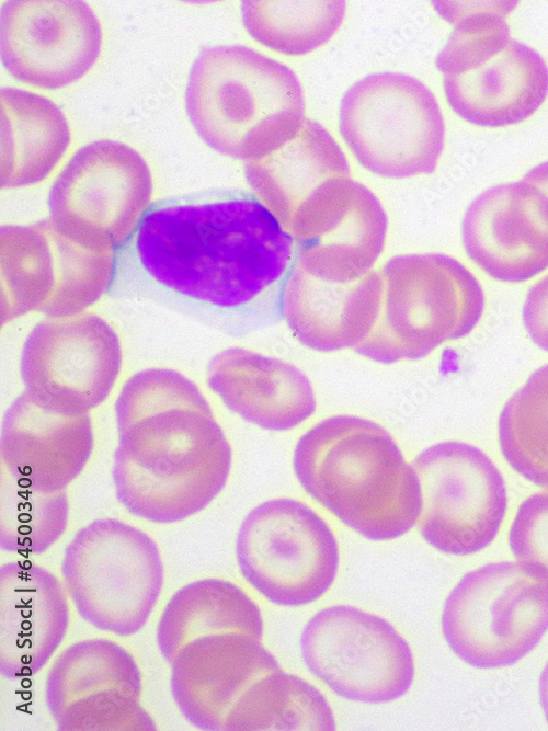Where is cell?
I'll list each match as a JSON object with an SVG mask.
<instances>
[{"label": "cell", "mask_w": 548, "mask_h": 731, "mask_svg": "<svg viewBox=\"0 0 548 731\" xmlns=\"http://www.w3.org/2000/svg\"><path fill=\"white\" fill-rule=\"evenodd\" d=\"M134 256L171 304L232 330L284 318L299 261L293 235L243 191L150 205L134 233Z\"/></svg>", "instance_id": "cell-1"}, {"label": "cell", "mask_w": 548, "mask_h": 731, "mask_svg": "<svg viewBox=\"0 0 548 731\" xmlns=\"http://www.w3.org/2000/svg\"><path fill=\"white\" fill-rule=\"evenodd\" d=\"M113 482L123 506L153 523L204 510L224 489L231 446L198 387L168 368L133 375L115 404Z\"/></svg>", "instance_id": "cell-2"}, {"label": "cell", "mask_w": 548, "mask_h": 731, "mask_svg": "<svg viewBox=\"0 0 548 731\" xmlns=\"http://www.w3.org/2000/svg\"><path fill=\"white\" fill-rule=\"evenodd\" d=\"M293 468L315 501L369 540L399 538L420 518L416 470L370 419L339 414L317 422L297 441Z\"/></svg>", "instance_id": "cell-3"}, {"label": "cell", "mask_w": 548, "mask_h": 731, "mask_svg": "<svg viewBox=\"0 0 548 731\" xmlns=\"http://www.w3.org/2000/svg\"><path fill=\"white\" fill-rule=\"evenodd\" d=\"M184 104L206 145L246 162L282 146L305 121L294 71L243 45L202 49L189 72Z\"/></svg>", "instance_id": "cell-4"}, {"label": "cell", "mask_w": 548, "mask_h": 731, "mask_svg": "<svg viewBox=\"0 0 548 731\" xmlns=\"http://www.w3.org/2000/svg\"><path fill=\"white\" fill-rule=\"evenodd\" d=\"M447 2L442 18L454 30L435 65L449 107L481 127H505L534 115L548 96V66L511 36L506 16L516 2Z\"/></svg>", "instance_id": "cell-5"}, {"label": "cell", "mask_w": 548, "mask_h": 731, "mask_svg": "<svg viewBox=\"0 0 548 731\" xmlns=\"http://www.w3.org/2000/svg\"><path fill=\"white\" fill-rule=\"evenodd\" d=\"M406 278L391 259L384 267L378 321L355 350L384 364L427 356L441 344L468 335L481 319L484 295L478 279L456 259L402 255Z\"/></svg>", "instance_id": "cell-6"}, {"label": "cell", "mask_w": 548, "mask_h": 731, "mask_svg": "<svg viewBox=\"0 0 548 731\" xmlns=\"http://www.w3.org/2000/svg\"><path fill=\"white\" fill-rule=\"evenodd\" d=\"M441 624L448 647L465 663L477 669L513 665L548 630V578L520 562L483 564L449 592Z\"/></svg>", "instance_id": "cell-7"}, {"label": "cell", "mask_w": 548, "mask_h": 731, "mask_svg": "<svg viewBox=\"0 0 548 731\" xmlns=\"http://www.w3.org/2000/svg\"><path fill=\"white\" fill-rule=\"evenodd\" d=\"M61 574L79 615L118 636L139 631L163 585V564L153 539L115 518L77 532L65 549Z\"/></svg>", "instance_id": "cell-8"}, {"label": "cell", "mask_w": 548, "mask_h": 731, "mask_svg": "<svg viewBox=\"0 0 548 731\" xmlns=\"http://www.w3.org/2000/svg\"><path fill=\"white\" fill-rule=\"evenodd\" d=\"M339 128L357 161L386 178L431 173L444 147L436 98L400 72H377L352 84L341 100Z\"/></svg>", "instance_id": "cell-9"}, {"label": "cell", "mask_w": 548, "mask_h": 731, "mask_svg": "<svg viewBox=\"0 0 548 731\" xmlns=\"http://www.w3.org/2000/svg\"><path fill=\"white\" fill-rule=\"evenodd\" d=\"M151 195V171L137 150L94 140L81 146L54 180L49 220L83 247L115 252L134 236Z\"/></svg>", "instance_id": "cell-10"}, {"label": "cell", "mask_w": 548, "mask_h": 731, "mask_svg": "<svg viewBox=\"0 0 548 731\" xmlns=\"http://www.w3.org/2000/svg\"><path fill=\"white\" fill-rule=\"evenodd\" d=\"M236 558L246 581L270 602L301 606L321 597L340 564L338 539L308 504L292 498L266 500L242 521Z\"/></svg>", "instance_id": "cell-11"}, {"label": "cell", "mask_w": 548, "mask_h": 731, "mask_svg": "<svg viewBox=\"0 0 548 731\" xmlns=\"http://www.w3.org/2000/svg\"><path fill=\"white\" fill-rule=\"evenodd\" d=\"M305 665L334 694L383 704L406 695L414 679L409 643L385 618L350 605L316 613L300 636Z\"/></svg>", "instance_id": "cell-12"}, {"label": "cell", "mask_w": 548, "mask_h": 731, "mask_svg": "<svg viewBox=\"0 0 548 731\" xmlns=\"http://www.w3.org/2000/svg\"><path fill=\"white\" fill-rule=\"evenodd\" d=\"M422 490L420 534L436 550L476 553L498 536L507 509L504 479L478 447L444 441L413 460Z\"/></svg>", "instance_id": "cell-13"}, {"label": "cell", "mask_w": 548, "mask_h": 731, "mask_svg": "<svg viewBox=\"0 0 548 731\" xmlns=\"http://www.w3.org/2000/svg\"><path fill=\"white\" fill-rule=\"evenodd\" d=\"M121 367L115 330L103 318L82 312L37 323L23 344L20 375L38 406L81 415L105 401Z\"/></svg>", "instance_id": "cell-14"}, {"label": "cell", "mask_w": 548, "mask_h": 731, "mask_svg": "<svg viewBox=\"0 0 548 731\" xmlns=\"http://www.w3.org/2000/svg\"><path fill=\"white\" fill-rule=\"evenodd\" d=\"M287 230L298 249V269L322 282L351 284L366 276L381 253L387 216L370 190L342 175L321 183Z\"/></svg>", "instance_id": "cell-15"}, {"label": "cell", "mask_w": 548, "mask_h": 731, "mask_svg": "<svg viewBox=\"0 0 548 731\" xmlns=\"http://www.w3.org/2000/svg\"><path fill=\"white\" fill-rule=\"evenodd\" d=\"M141 688L140 671L126 649L88 639L54 661L45 698L61 731H152L156 723L140 704Z\"/></svg>", "instance_id": "cell-16"}, {"label": "cell", "mask_w": 548, "mask_h": 731, "mask_svg": "<svg viewBox=\"0 0 548 731\" xmlns=\"http://www.w3.org/2000/svg\"><path fill=\"white\" fill-rule=\"evenodd\" d=\"M102 27L81 0H8L1 7L0 52L16 80L44 90L87 75L102 48Z\"/></svg>", "instance_id": "cell-17"}, {"label": "cell", "mask_w": 548, "mask_h": 731, "mask_svg": "<svg viewBox=\"0 0 548 731\" xmlns=\"http://www.w3.org/2000/svg\"><path fill=\"white\" fill-rule=\"evenodd\" d=\"M467 255L504 283L525 282L548 267V196L521 180L481 192L461 222Z\"/></svg>", "instance_id": "cell-18"}, {"label": "cell", "mask_w": 548, "mask_h": 731, "mask_svg": "<svg viewBox=\"0 0 548 731\" xmlns=\"http://www.w3.org/2000/svg\"><path fill=\"white\" fill-rule=\"evenodd\" d=\"M171 692L196 728L225 731L242 696L260 677L279 669L261 638L240 631L212 633L186 643L170 662Z\"/></svg>", "instance_id": "cell-19"}, {"label": "cell", "mask_w": 548, "mask_h": 731, "mask_svg": "<svg viewBox=\"0 0 548 731\" xmlns=\"http://www.w3.org/2000/svg\"><path fill=\"white\" fill-rule=\"evenodd\" d=\"M93 449L89 413L60 414L22 392L1 426L2 467L15 480L42 492H57L81 472Z\"/></svg>", "instance_id": "cell-20"}, {"label": "cell", "mask_w": 548, "mask_h": 731, "mask_svg": "<svg viewBox=\"0 0 548 731\" xmlns=\"http://www.w3.org/2000/svg\"><path fill=\"white\" fill-rule=\"evenodd\" d=\"M69 607L60 581L28 561L0 568V672L8 679L37 673L62 641Z\"/></svg>", "instance_id": "cell-21"}, {"label": "cell", "mask_w": 548, "mask_h": 731, "mask_svg": "<svg viewBox=\"0 0 548 731\" xmlns=\"http://www.w3.org/2000/svg\"><path fill=\"white\" fill-rule=\"evenodd\" d=\"M207 382L228 409L266 431H290L316 411L312 385L300 369L244 347L216 354Z\"/></svg>", "instance_id": "cell-22"}, {"label": "cell", "mask_w": 548, "mask_h": 731, "mask_svg": "<svg viewBox=\"0 0 548 731\" xmlns=\"http://www.w3.org/2000/svg\"><path fill=\"white\" fill-rule=\"evenodd\" d=\"M383 289V275L376 272L351 284H331L297 267L288 285L284 319L296 339L311 350L355 349L378 321Z\"/></svg>", "instance_id": "cell-23"}, {"label": "cell", "mask_w": 548, "mask_h": 731, "mask_svg": "<svg viewBox=\"0 0 548 731\" xmlns=\"http://www.w3.org/2000/svg\"><path fill=\"white\" fill-rule=\"evenodd\" d=\"M349 173L338 142L308 118L282 146L244 167L248 184L286 229L300 204L321 183Z\"/></svg>", "instance_id": "cell-24"}, {"label": "cell", "mask_w": 548, "mask_h": 731, "mask_svg": "<svg viewBox=\"0 0 548 731\" xmlns=\"http://www.w3.org/2000/svg\"><path fill=\"white\" fill-rule=\"evenodd\" d=\"M0 105L1 187L42 182L69 147L66 116L50 99L19 88H2Z\"/></svg>", "instance_id": "cell-25"}, {"label": "cell", "mask_w": 548, "mask_h": 731, "mask_svg": "<svg viewBox=\"0 0 548 731\" xmlns=\"http://www.w3.org/2000/svg\"><path fill=\"white\" fill-rule=\"evenodd\" d=\"M228 631L262 638L261 610L236 584L222 579H203L184 585L170 598L158 624L157 642L170 663L190 641Z\"/></svg>", "instance_id": "cell-26"}, {"label": "cell", "mask_w": 548, "mask_h": 731, "mask_svg": "<svg viewBox=\"0 0 548 731\" xmlns=\"http://www.w3.org/2000/svg\"><path fill=\"white\" fill-rule=\"evenodd\" d=\"M58 238L49 219L1 227L2 323L47 309L58 284Z\"/></svg>", "instance_id": "cell-27"}, {"label": "cell", "mask_w": 548, "mask_h": 731, "mask_svg": "<svg viewBox=\"0 0 548 731\" xmlns=\"http://www.w3.org/2000/svg\"><path fill=\"white\" fill-rule=\"evenodd\" d=\"M334 729V715L322 693L281 667L251 685L225 724V731Z\"/></svg>", "instance_id": "cell-28"}, {"label": "cell", "mask_w": 548, "mask_h": 731, "mask_svg": "<svg viewBox=\"0 0 548 731\" xmlns=\"http://www.w3.org/2000/svg\"><path fill=\"white\" fill-rule=\"evenodd\" d=\"M241 13L255 41L278 53L300 56L333 36L344 18L345 2L246 0Z\"/></svg>", "instance_id": "cell-29"}, {"label": "cell", "mask_w": 548, "mask_h": 731, "mask_svg": "<svg viewBox=\"0 0 548 731\" xmlns=\"http://www.w3.org/2000/svg\"><path fill=\"white\" fill-rule=\"evenodd\" d=\"M498 432L506 462L527 481L548 488V364L507 399Z\"/></svg>", "instance_id": "cell-30"}, {"label": "cell", "mask_w": 548, "mask_h": 731, "mask_svg": "<svg viewBox=\"0 0 548 731\" xmlns=\"http://www.w3.org/2000/svg\"><path fill=\"white\" fill-rule=\"evenodd\" d=\"M65 490L42 492L12 478L1 468L0 547L19 555L45 552L68 523Z\"/></svg>", "instance_id": "cell-31"}, {"label": "cell", "mask_w": 548, "mask_h": 731, "mask_svg": "<svg viewBox=\"0 0 548 731\" xmlns=\"http://www.w3.org/2000/svg\"><path fill=\"white\" fill-rule=\"evenodd\" d=\"M509 546L517 562L548 578V490L520 504L509 530Z\"/></svg>", "instance_id": "cell-32"}, {"label": "cell", "mask_w": 548, "mask_h": 731, "mask_svg": "<svg viewBox=\"0 0 548 731\" xmlns=\"http://www.w3.org/2000/svg\"><path fill=\"white\" fill-rule=\"evenodd\" d=\"M523 322L530 340L548 352V274L528 290L523 306Z\"/></svg>", "instance_id": "cell-33"}, {"label": "cell", "mask_w": 548, "mask_h": 731, "mask_svg": "<svg viewBox=\"0 0 548 731\" xmlns=\"http://www.w3.org/2000/svg\"><path fill=\"white\" fill-rule=\"evenodd\" d=\"M523 180L537 186L548 196V160L533 167L526 172Z\"/></svg>", "instance_id": "cell-34"}, {"label": "cell", "mask_w": 548, "mask_h": 731, "mask_svg": "<svg viewBox=\"0 0 548 731\" xmlns=\"http://www.w3.org/2000/svg\"><path fill=\"white\" fill-rule=\"evenodd\" d=\"M538 693L541 710L548 723V661L540 673Z\"/></svg>", "instance_id": "cell-35"}]
</instances>
